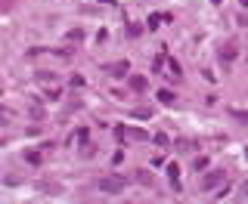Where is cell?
<instances>
[{
	"instance_id": "cell-7",
	"label": "cell",
	"mask_w": 248,
	"mask_h": 204,
	"mask_svg": "<svg viewBox=\"0 0 248 204\" xmlns=\"http://www.w3.org/2000/svg\"><path fill=\"white\" fill-rule=\"evenodd\" d=\"M242 198H248V183H245V186H242Z\"/></svg>"
},
{
	"instance_id": "cell-8",
	"label": "cell",
	"mask_w": 248,
	"mask_h": 204,
	"mask_svg": "<svg viewBox=\"0 0 248 204\" xmlns=\"http://www.w3.org/2000/svg\"><path fill=\"white\" fill-rule=\"evenodd\" d=\"M211 3H220V0H211Z\"/></svg>"
},
{
	"instance_id": "cell-1",
	"label": "cell",
	"mask_w": 248,
	"mask_h": 204,
	"mask_svg": "<svg viewBox=\"0 0 248 204\" xmlns=\"http://www.w3.org/2000/svg\"><path fill=\"white\" fill-rule=\"evenodd\" d=\"M223 183H227V174H223V170H211V174L202 176V189H205V192H217V189H223Z\"/></svg>"
},
{
	"instance_id": "cell-4",
	"label": "cell",
	"mask_w": 248,
	"mask_h": 204,
	"mask_svg": "<svg viewBox=\"0 0 248 204\" xmlns=\"http://www.w3.org/2000/svg\"><path fill=\"white\" fill-rule=\"evenodd\" d=\"M158 102H165V105H170V102H174V93H170V90H158Z\"/></svg>"
},
{
	"instance_id": "cell-5",
	"label": "cell",
	"mask_w": 248,
	"mask_h": 204,
	"mask_svg": "<svg viewBox=\"0 0 248 204\" xmlns=\"http://www.w3.org/2000/svg\"><path fill=\"white\" fill-rule=\"evenodd\" d=\"M168 176H170V183L177 186V179H180V167H177V164H170V167H168Z\"/></svg>"
},
{
	"instance_id": "cell-2",
	"label": "cell",
	"mask_w": 248,
	"mask_h": 204,
	"mask_svg": "<svg viewBox=\"0 0 248 204\" xmlns=\"http://www.w3.org/2000/svg\"><path fill=\"white\" fill-rule=\"evenodd\" d=\"M96 189H99V192H121V189H124V179H118V176H112V179H99Z\"/></svg>"
},
{
	"instance_id": "cell-6",
	"label": "cell",
	"mask_w": 248,
	"mask_h": 204,
	"mask_svg": "<svg viewBox=\"0 0 248 204\" xmlns=\"http://www.w3.org/2000/svg\"><path fill=\"white\" fill-rule=\"evenodd\" d=\"M130 87H134V90H143L146 81H143V77H130Z\"/></svg>"
},
{
	"instance_id": "cell-3",
	"label": "cell",
	"mask_w": 248,
	"mask_h": 204,
	"mask_svg": "<svg viewBox=\"0 0 248 204\" xmlns=\"http://www.w3.org/2000/svg\"><path fill=\"white\" fill-rule=\"evenodd\" d=\"M115 133H118V139H127V136L146 139V133H143V130H130V127H118V130H115Z\"/></svg>"
},
{
	"instance_id": "cell-9",
	"label": "cell",
	"mask_w": 248,
	"mask_h": 204,
	"mask_svg": "<svg viewBox=\"0 0 248 204\" xmlns=\"http://www.w3.org/2000/svg\"><path fill=\"white\" fill-rule=\"evenodd\" d=\"M245 158H248V152H245Z\"/></svg>"
}]
</instances>
